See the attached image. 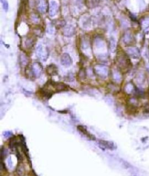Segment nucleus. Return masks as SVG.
<instances>
[{
  "label": "nucleus",
  "instance_id": "obj_1",
  "mask_svg": "<svg viewBox=\"0 0 149 176\" xmlns=\"http://www.w3.org/2000/svg\"><path fill=\"white\" fill-rule=\"evenodd\" d=\"M96 73L101 78H106L108 76V68L103 65H97L94 67Z\"/></svg>",
  "mask_w": 149,
  "mask_h": 176
},
{
  "label": "nucleus",
  "instance_id": "obj_2",
  "mask_svg": "<svg viewBox=\"0 0 149 176\" xmlns=\"http://www.w3.org/2000/svg\"><path fill=\"white\" fill-rule=\"evenodd\" d=\"M43 72V67L39 63H34L31 68V73L33 76L38 78Z\"/></svg>",
  "mask_w": 149,
  "mask_h": 176
},
{
  "label": "nucleus",
  "instance_id": "obj_3",
  "mask_svg": "<svg viewBox=\"0 0 149 176\" xmlns=\"http://www.w3.org/2000/svg\"><path fill=\"white\" fill-rule=\"evenodd\" d=\"M37 56L43 61H45L48 56V53L46 48L42 46H39L37 48Z\"/></svg>",
  "mask_w": 149,
  "mask_h": 176
},
{
  "label": "nucleus",
  "instance_id": "obj_4",
  "mask_svg": "<svg viewBox=\"0 0 149 176\" xmlns=\"http://www.w3.org/2000/svg\"><path fill=\"white\" fill-rule=\"evenodd\" d=\"M61 62L64 66L65 67H68L72 65V60L69 54L65 53L61 56Z\"/></svg>",
  "mask_w": 149,
  "mask_h": 176
},
{
  "label": "nucleus",
  "instance_id": "obj_5",
  "mask_svg": "<svg viewBox=\"0 0 149 176\" xmlns=\"http://www.w3.org/2000/svg\"><path fill=\"white\" fill-rule=\"evenodd\" d=\"M77 128L79 130V131H80L82 134H83L87 138L89 139L90 140H96L95 137L93 135L91 134L86 130V128L84 127H83L82 125H79V126H77Z\"/></svg>",
  "mask_w": 149,
  "mask_h": 176
},
{
  "label": "nucleus",
  "instance_id": "obj_6",
  "mask_svg": "<svg viewBox=\"0 0 149 176\" xmlns=\"http://www.w3.org/2000/svg\"><path fill=\"white\" fill-rule=\"evenodd\" d=\"M58 10V5L56 2H51L50 4V9H49V13L50 16H54L57 11Z\"/></svg>",
  "mask_w": 149,
  "mask_h": 176
},
{
  "label": "nucleus",
  "instance_id": "obj_7",
  "mask_svg": "<svg viewBox=\"0 0 149 176\" xmlns=\"http://www.w3.org/2000/svg\"><path fill=\"white\" fill-rule=\"evenodd\" d=\"M46 71L47 73L50 75L53 76V75H56L58 73V69L57 67L54 64H51L49 65L46 69Z\"/></svg>",
  "mask_w": 149,
  "mask_h": 176
},
{
  "label": "nucleus",
  "instance_id": "obj_8",
  "mask_svg": "<svg viewBox=\"0 0 149 176\" xmlns=\"http://www.w3.org/2000/svg\"><path fill=\"white\" fill-rule=\"evenodd\" d=\"M99 144L100 146H102V147H103L106 149H107L112 150L115 147L114 146V144L110 141H99Z\"/></svg>",
  "mask_w": 149,
  "mask_h": 176
},
{
  "label": "nucleus",
  "instance_id": "obj_9",
  "mask_svg": "<svg viewBox=\"0 0 149 176\" xmlns=\"http://www.w3.org/2000/svg\"><path fill=\"white\" fill-rule=\"evenodd\" d=\"M74 28L71 26H68L66 27L64 29V34L67 36H71L74 34Z\"/></svg>",
  "mask_w": 149,
  "mask_h": 176
},
{
  "label": "nucleus",
  "instance_id": "obj_10",
  "mask_svg": "<svg viewBox=\"0 0 149 176\" xmlns=\"http://www.w3.org/2000/svg\"><path fill=\"white\" fill-rule=\"evenodd\" d=\"M40 6H39V9L41 12H45L46 11V9L47 8V3L43 1L42 2V3L40 4Z\"/></svg>",
  "mask_w": 149,
  "mask_h": 176
},
{
  "label": "nucleus",
  "instance_id": "obj_11",
  "mask_svg": "<svg viewBox=\"0 0 149 176\" xmlns=\"http://www.w3.org/2000/svg\"><path fill=\"white\" fill-rule=\"evenodd\" d=\"M25 44H26V46L28 48L32 47V46L33 45V40L32 38H28V39H27L26 40Z\"/></svg>",
  "mask_w": 149,
  "mask_h": 176
},
{
  "label": "nucleus",
  "instance_id": "obj_12",
  "mask_svg": "<svg viewBox=\"0 0 149 176\" xmlns=\"http://www.w3.org/2000/svg\"><path fill=\"white\" fill-rule=\"evenodd\" d=\"M100 0H88V5H92V7H94L98 5Z\"/></svg>",
  "mask_w": 149,
  "mask_h": 176
},
{
  "label": "nucleus",
  "instance_id": "obj_13",
  "mask_svg": "<svg viewBox=\"0 0 149 176\" xmlns=\"http://www.w3.org/2000/svg\"><path fill=\"white\" fill-rule=\"evenodd\" d=\"M79 77L82 79H84L86 78V73L85 71L84 70H81L79 71Z\"/></svg>",
  "mask_w": 149,
  "mask_h": 176
},
{
  "label": "nucleus",
  "instance_id": "obj_14",
  "mask_svg": "<svg viewBox=\"0 0 149 176\" xmlns=\"http://www.w3.org/2000/svg\"><path fill=\"white\" fill-rule=\"evenodd\" d=\"M32 21L33 22H35V24H37L39 21V18L36 15H33L32 17Z\"/></svg>",
  "mask_w": 149,
  "mask_h": 176
},
{
  "label": "nucleus",
  "instance_id": "obj_15",
  "mask_svg": "<svg viewBox=\"0 0 149 176\" xmlns=\"http://www.w3.org/2000/svg\"><path fill=\"white\" fill-rule=\"evenodd\" d=\"M2 5H3V7L4 8V9L7 10L8 8V5L7 2L5 0H2Z\"/></svg>",
  "mask_w": 149,
  "mask_h": 176
}]
</instances>
